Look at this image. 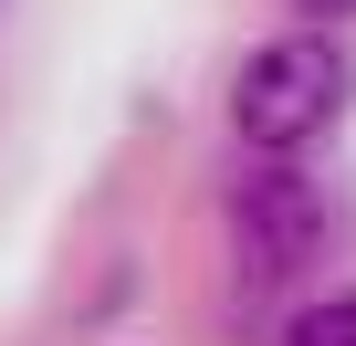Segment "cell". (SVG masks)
<instances>
[{
  "label": "cell",
  "mask_w": 356,
  "mask_h": 346,
  "mask_svg": "<svg viewBox=\"0 0 356 346\" xmlns=\"http://www.w3.org/2000/svg\"><path fill=\"white\" fill-rule=\"evenodd\" d=\"M293 11H314V32H325V22H346V11H356V0H293Z\"/></svg>",
  "instance_id": "obj_4"
},
{
  "label": "cell",
  "mask_w": 356,
  "mask_h": 346,
  "mask_svg": "<svg viewBox=\"0 0 356 346\" xmlns=\"http://www.w3.org/2000/svg\"><path fill=\"white\" fill-rule=\"evenodd\" d=\"M283 346H356V294H325L283 325Z\"/></svg>",
  "instance_id": "obj_3"
},
{
  "label": "cell",
  "mask_w": 356,
  "mask_h": 346,
  "mask_svg": "<svg viewBox=\"0 0 356 346\" xmlns=\"http://www.w3.org/2000/svg\"><path fill=\"white\" fill-rule=\"evenodd\" d=\"M314 252H325V189L293 157H262L252 179H231V273H241V294L293 283Z\"/></svg>",
  "instance_id": "obj_2"
},
{
  "label": "cell",
  "mask_w": 356,
  "mask_h": 346,
  "mask_svg": "<svg viewBox=\"0 0 356 346\" xmlns=\"http://www.w3.org/2000/svg\"><path fill=\"white\" fill-rule=\"evenodd\" d=\"M346 95H356V53L335 42V32H273L262 53H241V74H231V136L252 147V157H304L335 116H346Z\"/></svg>",
  "instance_id": "obj_1"
}]
</instances>
